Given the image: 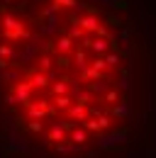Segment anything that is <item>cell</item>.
Instances as JSON below:
<instances>
[{"label":"cell","instance_id":"cell-1","mask_svg":"<svg viewBox=\"0 0 156 158\" xmlns=\"http://www.w3.org/2000/svg\"><path fill=\"white\" fill-rule=\"evenodd\" d=\"M7 24L0 83L22 136L54 158L115 143L129 119L132 76L112 27L78 5H54L32 22Z\"/></svg>","mask_w":156,"mask_h":158}]
</instances>
